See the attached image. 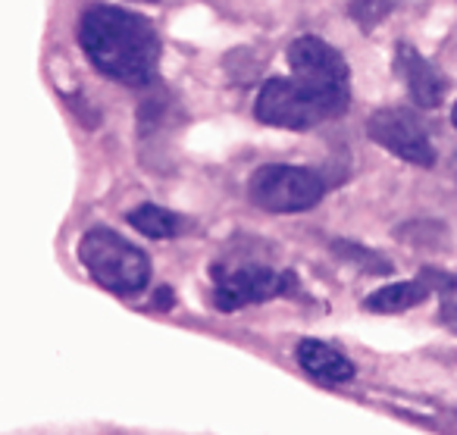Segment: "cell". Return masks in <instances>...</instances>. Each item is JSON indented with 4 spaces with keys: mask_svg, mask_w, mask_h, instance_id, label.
I'll return each instance as SVG.
<instances>
[{
    "mask_svg": "<svg viewBox=\"0 0 457 435\" xmlns=\"http://www.w3.org/2000/svg\"><path fill=\"white\" fill-rule=\"evenodd\" d=\"M79 41L101 76L129 88L151 85L160 66V35L141 13L97 4L82 16Z\"/></svg>",
    "mask_w": 457,
    "mask_h": 435,
    "instance_id": "cell-1",
    "label": "cell"
},
{
    "mask_svg": "<svg viewBox=\"0 0 457 435\" xmlns=\"http://www.w3.org/2000/svg\"><path fill=\"white\" fill-rule=\"evenodd\" d=\"M351 95L326 91L317 85H307L301 79H270L263 82L261 95L254 101V113L261 122L276 129L307 132L326 120H336L348 110Z\"/></svg>",
    "mask_w": 457,
    "mask_h": 435,
    "instance_id": "cell-2",
    "label": "cell"
},
{
    "mask_svg": "<svg viewBox=\"0 0 457 435\" xmlns=\"http://www.w3.org/2000/svg\"><path fill=\"white\" fill-rule=\"evenodd\" d=\"M79 260L88 276L107 291L132 297L151 282V260L138 245L107 226H95L79 241Z\"/></svg>",
    "mask_w": 457,
    "mask_h": 435,
    "instance_id": "cell-3",
    "label": "cell"
},
{
    "mask_svg": "<svg viewBox=\"0 0 457 435\" xmlns=\"http://www.w3.org/2000/svg\"><path fill=\"white\" fill-rule=\"evenodd\" d=\"M326 195V182L317 170L288 163H270L251 176L248 197L270 213H304Z\"/></svg>",
    "mask_w": 457,
    "mask_h": 435,
    "instance_id": "cell-4",
    "label": "cell"
},
{
    "mask_svg": "<svg viewBox=\"0 0 457 435\" xmlns=\"http://www.w3.org/2000/svg\"><path fill=\"white\" fill-rule=\"evenodd\" d=\"M367 132L376 145L392 151L395 157L407 160L413 166H432L436 163V147H432L429 135H426L423 122L401 107H382L370 116Z\"/></svg>",
    "mask_w": 457,
    "mask_h": 435,
    "instance_id": "cell-5",
    "label": "cell"
},
{
    "mask_svg": "<svg viewBox=\"0 0 457 435\" xmlns=\"http://www.w3.org/2000/svg\"><path fill=\"white\" fill-rule=\"evenodd\" d=\"M288 70L295 79L326 91L351 95V70L345 57L317 35H301L288 45Z\"/></svg>",
    "mask_w": 457,
    "mask_h": 435,
    "instance_id": "cell-6",
    "label": "cell"
},
{
    "mask_svg": "<svg viewBox=\"0 0 457 435\" xmlns=\"http://www.w3.org/2000/svg\"><path fill=\"white\" fill-rule=\"evenodd\" d=\"M295 291V276L292 272H276L267 266H242V270L222 272L216 279L213 304L226 314L232 310H242L248 304H263L282 297Z\"/></svg>",
    "mask_w": 457,
    "mask_h": 435,
    "instance_id": "cell-7",
    "label": "cell"
},
{
    "mask_svg": "<svg viewBox=\"0 0 457 435\" xmlns=\"http://www.w3.org/2000/svg\"><path fill=\"white\" fill-rule=\"evenodd\" d=\"M395 70L404 79L407 91H411V97L420 107H438V104L445 101V91H448L445 76L417 51V47L398 45V51H395Z\"/></svg>",
    "mask_w": 457,
    "mask_h": 435,
    "instance_id": "cell-8",
    "label": "cell"
},
{
    "mask_svg": "<svg viewBox=\"0 0 457 435\" xmlns=\"http://www.w3.org/2000/svg\"><path fill=\"white\" fill-rule=\"evenodd\" d=\"M298 364L304 366L313 379H323V382H348V379H354V364H351L338 347L326 345V341H317V339L301 341Z\"/></svg>",
    "mask_w": 457,
    "mask_h": 435,
    "instance_id": "cell-9",
    "label": "cell"
},
{
    "mask_svg": "<svg viewBox=\"0 0 457 435\" xmlns=\"http://www.w3.org/2000/svg\"><path fill=\"white\" fill-rule=\"evenodd\" d=\"M432 285L426 279H411V282H392L376 289L373 295L363 301V307L373 314H404V310L417 307L429 297Z\"/></svg>",
    "mask_w": 457,
    "mask_h": 435,
    "instance_id": "cell-10",
    "label": "cell"
},
{
    "mask_svg": "<svg viewBox=\"0 0 457 435\" xmlns=\"http://www.w3.org/2000/svg\"><path fill=\"white\" fill-rule=\"evenodd\" d=\"M129 226L138 229L147 238L163 241V238H176L182 232V216H176L166 207H157V204H141V207H135L129 213Z\"/></svg>",
    "mask_w": 457,
    "mask_h": 435,
    "instance_id": "cell-11",
    "label": "cell"
},
{
    "mask_svg": "<svg viewBox=\"0 0 457 435\" xmlns=\"http://www.w3.org/2000/svg\"><path fill=\"white\" fill-rule=\"evenodd\" d=\"M395 4H398V0H351L348 13H351V20H354L357 26L376 29L388 13H392Z\"/></svg>",
    "mask_w": 457,
    "mask_h": 435,
    "instance_id": "cell-12",
    "label": "cell"
},
{
    "mask_svg": "<svg viewBox=\"0 0 457 435\" xmlns=\"http://www.w3.org/2000/svg\"><path fill=\"white\" fill-rule=\"evenodd\" d=\"M332 247H336L338 257H345V260H351V264L363 266L367 272H388V270H392V266H388L386 260L379 257V254L367 251V247L354 245V241H336Z\"/></svg>",
    "mask_w": 457,
    "mask_h": 435,
    "instance_id": "cell-13",
    "label": "cell"
},
{
    "mask_svg": "<svg viewBox=\"0 0 457 435\" xmlns=\"http://www.w3.org/2000/svg\"><path fill=\"white\" fill-rule=\"evenodd\" d=\"M426 282H432V289L442 297V314L445 320H451L457 326V276H445V272H426Z\"/></svg>",
    "mask_w": 457,
    "mask_h": 435,
    "instance_id": "cell-14",
    "label": "cell"
},
{
    "mask_svg": "<svg viewBox=\"0 0 457 435\" xmlns=\"http://www.w3.org/2000/svg\"><path fill=\"white\" fill-rule=\"evenodd\" d=\"M172 304H176V295L170 289L157 291V307H172Z\"/></svg>",
    "mask_w": 457,
    "mask_h": 435,
    "instance_id": "cell-15",
    "label": "cell"
},
{
    "mask_svg": "<svg viewBox=\"0 0 457 435\" xmlns=\"http://www.w3.org/2000/svg\"><path fill=\"white\" fill-rule=\"evenodd\" d=\"M451 122H454V129H457V104H454V110H451Z\"/></svg>",
    "mask_w": 457,
    "mask_h": 435,
    "instance_id": "cell-16",
    "label": "cell"
},
{
    "mask_svg": "<svg viewBox=\"0 0 457 435\" xmlns=\"http://www.w3.org/2000/svg\"><path fill=\"white\" fill-rule=\"evenodd\" d=\"M147 4H151V0H147Z\"/></svg>",
    "mask_w": 457,
    "mask_h": 435,
    "instance_id": "cell-17",
    "label": "cell"
}]
</instances>
